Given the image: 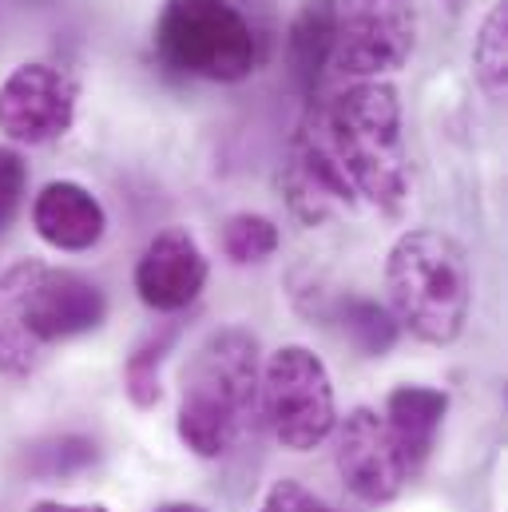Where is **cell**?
Listing matches in <instances>:
<instances>
[{"instance_id":"obj_1","label":"cell","mask_w":508,"mask_h":512,"mask_svg":"<svg viewBox=\"0 0 508 512\" xmlns=\"http://www.w3.org/2000/svg\"><path fill=\"white\" fill-rule=\"evenodd\" d=\"M108 318L104 290L80 270L20 258L0 274V374L28 378L44 354Z\"/></svg>"},{"instance_id":"obj_2","label":"cell","mask_w":508,"mask_h":512,"mask_svg":"<svg viewBox=\"0 0 508 512\" xmlns=\"http://www.w3.org/2000/svg\"><path fill=\"white\" fill-rule=\"evenodd\" d=\"M306 128L318 135L354 199L397 215L409 199V159L401 139V100L385 80H358Z\"/></svg>"},{"instance_id":"obj_3","label":"cell","mask_w":508,"mask_h":512,"mask_svg":"<svg viewBox=\"0 0 508 512\" xmlns=\"http://www.w3.org/2000/svg\"><path fill=\"white\" fill-rule=\"evenodd\" d=\"M258 338L243 326L207 334L183 366L179 441L195 457H223L258 409Z\"/></svg>"},{"instance_id":"obj_4","label":"cell","mask_w":508,"mask_h":512,"mask_svg":"<svg viewBox=\"0 0 508 512\" xmlns=\"http://www.w3.org/2000/svg\"><path fill=\"white\" fill-rule=\"evenodd\" d=\"M389 314L425 346L461 338L473 306V270L457 239L433 227L405 231L385 262Z\"/></svg>"},{"instance_id":"obj_5","label":"cell","mask_w":508,"mask_h":512,"mask_svg":"<svg viewBox=\"0 0 508 512\" xmlns=\"http://www.w3.org/2000/svg\"><path fill=\"white\" fill-rule=\"evenodd\" d=\"M151 44L167 68L211 84H239L262 60L251 16L231 0H167Z\"/></svg>"},{"instance_id":"obj_6","label":"cell","mask_w":508,"mask_h":512,"mask_svg":"<svg viewBox=\"0 0 508 512\" xmlns=\"http://www.w3.org/2000/svg\"><path fill=\"white\" fill-rule=\"evenodd\" d=\"M258 401L270 433L290 453H310L338 425L330 370L306 346H282L270 354L258 382Z\"/></svg>"},{"instance_id":"obj_7","label":"cell","mask_w":508,"mask_h":512,"mask_svg":"<svg viewBox=\"0 0 508 512\" xmlns=\"http://www.w3.org/2000/svg\"><path fill=\"white\" fill-rule=\"evenodd\" d=\"M417 44V0H338L334 60L350 80L401 72Z\"/></svg>"},{"instance_id":"obj_8","label":"cell","mask_w":508,"mask_h":512,"mask_svg":"<svg viewBox=\"0 0 508 512\" xmlns=\"http://www.w3.org/2000/svg\"><path fill=\"white\" fill-rule=\"evenodd\" d=\"M76 100L80 92L68 72L28 60L0 84V131L28 147L64 139L76 124Z\"/></svg>"},{"instance_id":"obj_9","label":"cell","mask_w":508,"mask_h":512,"mask_svg":"<svg viewBox=\"0 0 508 512\" xmlns=\"http://www.w3.org/2000/svg\"><path fill=\"white\" fill-rule=\"evenodd\" d=\"M338 473L350 485L354 497H362L366 505H385L393 501L405 481L413 477L385 417L374 409H354L342 421L338 433Z\"/></svg>"},{"instance_id":"obj_10","label":"cell","mask_w":508,"mask_h":512,"mask_svg":"<svg viewBox=\"0 0 508 512\" xmlns=\"http://www.w3.org/2000/svg\"><path fill=\"white\" fill-rule=\"evenodd\" d=\"M203 286H207V258L199 251L195 235L183 227L159 231L135 262V294L143 306L159 314L187 310Z\"/></svg>"},{"instance_id":"obj_11","label":"cell","mask_w":508,"mask_h":512,"mask_svg":"<svg viewBox=\"0 0 508 512\" xmlns=\"http://www.w3.org/2000/svg\"><path fill=\"white\" fill-rule=\"evenodd\" d=\"M282 187H286L290 211L298 219H306L310 227L354 203L350 183L342 179V171L334 167V159L326 155V147L318 143V135L310 128L298 131V139L290 147V159H286V171H282Z\"/></svg>"},{"instance_id":"obj_12","label":"cell","mask_w":508,"mask_h":512,"mask_svg":"<svg viewBox=\"0 0 508 512\" xmlns=\"http://www.w3.org/2000/svg\"><path fill=\"white\" fill-rule=\"evenodd\" d=\"M32 227L56 251H92L108 231V215L88 187L72 179H56L36 195Z\"/></svg>"},{"instance_id":"obj_13","label":"cell","mask_w":508,"mask_h":512,"mask_svg":"<svg viewBox=\"0 0 508 512\" xmlns=\"http://www.w3.org/2000/svg\"><path fill=\"white\" fill-rule=\"evenodd\" d=\"M334 32H338V0H302L286 28V68L294 88L314 100L330 60H334Z\"/></svg>"},{"instance_id":"obj_14","label":"cell","mask_w":508,"mask_h":512,"mask_svg":"<svg viewBox=\"0 0 508 512\" xmlns=\"http://www.w3.org/2000/svg\"><path fill=\"white\" fill-rule=\"evenodd\" d=\"M449 409V393L433 389V385H397L385 401V425L409 465V473H417L437 441V429L445 421Z\"/></svg>"},{"instance_id":"obj_15","label":"cell","mask_w":508,"mask_h":512,"mask_svg":"<svg viewBox=\"0 0 508 512\" xmlns=\"http://www.w3.org/2000/svg\"><path fill=\"white\" fill-rule=\"evenodd\" d=\"M473 72L493 104L508 96V0H493L473 40Z\"/></svg>"},{"instance_id":"obj_16","label":"cell","mask_w":508,"mask_h":512,"mask_svg":"<svg viewBox=\"0 0 508 512\" xmlns=\"http://www.w3.org/2000/svg\"><path fill=\"white\" fill-rule=\"evenodd\" d=\"M342 330L358 346V354H366V358L389 354L393 342H397L393 314L381 302H370V298H346V306H342Z\"/></svg>"},{"instance_id":"obj_17","label":"cell","mask_w":508,"mask_h":512,"mask_svg":"<svg viewBox=\"0 0 508 512\" xmlns=\"http://www.w3.org/2000/svg\"><path fill=\"white\" fill-rule=\"evenodd\" d=\"M175 334H179V326L171 322L167 330H159V334H151L147 342H139V346H135V354L127 358L124 389L139 409H151V405L159 401V393H163V385H159V366H163V358H167V350H171Z\"/></svg>"},{"instance_id":"obj_18","label":"cell","mask_w":508,"mask_h":512,"mask_svg":"<svg viewBox=\"0 0 508 512\" xmlns=\"http://www.w3.org/2000/svg\"><path fill=\"white\" fill-rule=\"evenodd\" d=\"M282 235L274 227V219L254 215V211H239L223 223V255L235 266H251V262H266L278 251Z\"/></svg>"},{"instance_id":"obj_19","label":"cell","mask_w":508,"mask_h":512,"mask_svg":"<svg viewBox=\"0 0 508 512\" xmlns=\"http://www.w3.org/2000/svg\"><path fill=\"white\" fill-rule=\"evenodd\" d=\"M28 187V167L12 147H0V231L16 219Z\"/></svg>"},{"instance_id":"obj_20","label":"cell","mask_w":508,"mask_h":512,"mask_svg":"<svg viewBox=\"0 0 508 512\" xmlns=\"http://www.w3.org/2000/svg\"><path fill=\"white\" fill-rule=\"evenodd\" d=\"M262 512H334L330 505H322L310 489H302L298 481H278L266 501H262Z\"/></svg>"},{"instance_id":"obj_21","label":"cell","mask_w":508,"mask_h":512,"mask_svg":"<svg viewBox=\"0 0 508 512\" xmlns=\"http://www.w3.org/2000/svg\"><path fill=\"white\" fill-rule=\"evenodd\" d=\"M32 512H108L104 505H60V501H40Z\"/></svg>"},{"instance_id":"obj_22","label":"cell","mask_w":508,"mask_h":512,"mask_svg":"<svg viewBox=\"0 0 508 512\" xmlns=\"http://www.w3.org/2000/svg\"><path fill=\"white\" fill-rule=\"evenodd\" d=\"M155 512H211V509H203V505H191V501H171V505H159Z\"/></svg>"},{"instance_id":"obj_23","label":"cell","mask_w":508,"mask_h":512,"mask_svg":"<svg viewBox=\"0 0 508 512\" xmlns=\"http://www.w3.org/2000/svg\"><path fill=\"white\" fill-rule=\"evenodd\" d=\"M441 4H445V8H449V12H457V16H461V12H465V8H469V4H473V0H441Z\"/></svg>"}]
</instances>
